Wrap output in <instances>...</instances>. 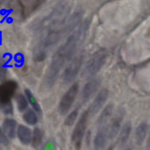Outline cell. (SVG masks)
<instances>
[{
  "instance_id": "cell-1",
  "label": "cell",
  "mask_w": 150,
  "mask_h": 150,
  "mask_svg": "<svg viewBox=\"0 0 150 150\" xmlns=\"http://www.w3.org/2000/svg\"><path fill=\"white\" fill-rule=\"evenodd\" d=\"M86 29V24L81 25L77 30H75L67 38L65 42L54 54L44 78L45 87L51 88L54 86L64 64L70 62V60L71 61L80 43L81 39L85 35Z\"/></svg>"
},
{
  "instance_id": "cell-2",
  "label": "cell",
  "mask_w": 150,
  "mask_h": 150,
  "mask_svg": "<svg viewBox=\"0 0 150 150\" xmlns=\"http://www.w3.org/2000/svg\"><path fill=\"white\" fill-rule=\"evenodd\" d=\"M108 57V52L105 49H100L94 54L88 61L82 73V77L85 79H93L101 70Z\"/></svg>"
},
{
  "instance_id": "cell-3",
  "label": "cell",
  "mask_w": 150,
  "mask_h": 150,
  "mask_svg": "<svg viewBox=\"0 0 150 150\" xmlns=\"http://www.w3.org/2000/svg\"><path fill=\"white\" fill-rule=\"evenodd\" d=\"M89 117L90 116H89L88 110L85 111L81 116L79 120H78L73 133H72V144L76 150H80L81 148L82 142H83V137H84L85 133H86Z\"/></svg>"
},
{
  "instance_id": "cell-4",
  "label": "cell",
  "mask_w": 150,
  "mask_h": 150,
  "mask_svg": "<svg viewBox=\"0 0 150 150\" xmlns=\"http://www.w3.org/2000/svg\"><path fill=\"white\" fill-rule=\"evenodd\" d=\"M83 61L84 57L83 55L77 56L75 58L72 59L71 61L66 66L62 73V80L64 83L67 84L74 81L80 72Z\"/></svg>"
},
{
  "instance_id": "cell-5",
  "label": "cell",
  "mask_w": 150,
  "mask_h": 150,
  "mask_svg": "<svg viewBox=\"0 0 150 150\" xmlns=\"http://www.w3.org/2000/svg\"><path fill=\"white\" fill-rule=\"evenodd\" d=\"M79 92V84L75 82L64 94L60 100L59 104V111L60 114L64 115L70 111L76 100Z\"/></svg>"
},
{
  "instance_id": "cell-6",
  "label": "cell",
  "mask_w": 150,
  "mask_h": 150,
  "mask_svg": "<svg viewBox=\"0 0 150 150\" xmlns=\"http://www.w3.org/2000/svg\"><path fill=\"white\" fill-rule=\"evenodd\" d=\"M100 83V79H92L85 84L80 95V103L81 105L86 103L92 98L99 89Z\"/></svg>"
},
{
  "instance_id": "cell-7",
  "label": "cell",
  "mask_w": 150,
  "mask_h": 150,
  "mask_svg": "<svg viewBox=\"0 0 150 150\" xmlns=\"http://www.w3.org/2000/svg\"><path fill=\"white\" fill-rule=\"evenodd\" d=\"M18 88V83L14 81H5L0 85V103L2 105L11 103L10 100Z\"/></svg>"
},
{
  "instance_id": "cell-8",
  "label": "cell",
  "mask_w": 150,
  "mask_h": 150,
  "mask_svg": "<svg viewBox=\"0 0 150 150\" xmlns=\"http://www.w3.org/2000/svg\"><path fill=\"white\" fill-rule=\"evenodd\" d=\"M108 97V91L107 89H103L99 92V93L96 95L94 100L91 103L88 111L89 113V116H95L98 114L104 104L106 102Z\"/></svg>"
},
{
  "instance_id": "cell-9",
  "label": "cell",
  "mask_w": 150,
  "mask_h": 150,
  "mask_svg": "<svg viewBox=\"0 0 150 150\" xmlns=\"http://www.w3.org/2000/svg\"><path fill=\"white\" fill-rule=\"evenodd\" d=\"M123 116H124V112L122 111H119L117 115L111 120L110 124L106 126L108 138L111 140L116 138L117 135H118V133L120 132L122 122L123 120Z\"/></svg>"
},
{
  "instance_id": "cell-10",
  "label": "cell",
  "mask_w": 150,
  "mask_h": 150,
  "mask_svg": "<svg viewBox=\"0 0 150 150\" xmlns=\"http://www.w3.org/2000/svg\"><path fill=\"white\" fill-rule=\"evenodd\" d=\"M109 139L106 127L101 128L97 133L94 139V147L95 150H103L106 146L107 142Z\"/></svg>"
},
{
  "instance_id": "cell-11",
  "label": "cell",
  "mask_w": 150,
  "mask_h": 150,
  "mask_svg": "<svg viewBox=\"0 0 150 150\" xmlns=\"http://www.w3.org/2000/svg\"><path fill=\"white\" fill-rule=\"evenodd\" d=\"M17 136L20 142L25 145L32 142V133L30 129L25 125H19L17 128Z\"/></svg>"
},
{
  "instance_id": "cell-12",
  "label": "cell",
  "mask_w": 150,
  "mask_h": 150,
  "mask_svg": "<svg viewBox=\"0 0 150 150\" xmlns=\"http://www.w3.org/2000/svg\"><path fill=\"white\" fill-rule=\"evenodd\" d=\"M17 122L13 119L7 118L4 120L2 125V130L6 136L10 139H14L16 134Z\"/></svg>"
},
{
  "instance_id": "cell-13",
  "label": "cell",
  "mask_w": 150,
  "mask_h": 150,
  "mask_svg": "<svg viewBox=\"0 0 150 150\" xmlns=\"http://www.w3.org/2000/svg\"><path fill=\"white\" fill-rule=\"evenodd\" d=\"M113 111H114V105H113V104H109V105H106L105 107V108L101 112L98 120V124L100 127L103 128L104 126L107 124V122L111 119V116L113 114Z\"/></svg>"
},
{
  "instance_id": "cell-14",
  "label": "cell",
  "mask_w": 150,
  "mask_h": 150,
  "mask_svg": "<svg viewBox=\"0 0 150 150\" xmlns=\"http://www.w3.org/2000/svg\"><path fill=\"white\" fill-rule=\"evenodd\" d=\"M132 131V125L130 122H127L122 126L120 130V136H119V142L120 145L123 146L127 143Z\"/></svg>"
},
{
  "instance_id": "cell-15",
  "label": "cell",
  "mask_w": 150,
  "mask_h": 150,
  "mask_svg": "<svg viewBox=\"0 0 150 150\" xmlns=\"http://www.w3.org/2000/svg\"><path fill=\"white\" fill-rule=\"evenodd\" d=\"M148 131V125L146 123L142 122L139 125L136 130V142L139 145H141L146 139Z\"/></svg>"
},
{
  "instance_id": "cell-16",
  "label": "cell",
  "mask_w": 150,
  "mask_h": 150,
  "mask_svg": "<svg viewBox=\"0 0 150 150\" xmlns=\"http://www.w3.org/2000/svg\"><path fill=\"white\" fill-rule=\"evenodd\" d=\"M24 92H25V95H26V99H27V100L29 101V103H30V105H32V107L33 108V109L35 110L36 112L41 113L40 105V104L38 103V101L36 100V99H35V98L34 97L32 92L28 89H25Z\"/></svg>"
},
{
  "instance_id": "cell-17",
  "label": "cell",
  "mask_w": 150,
  "mask_h": 150,
  "mask_svg": "<svg viewBox=\"0 0 150 150\" xmlns=\"http://www.w3.org/2000/svg\"><path fill=\"white\" fill-rule=\"evenodd\" d=\"M23 119L25 122L30 125H34L37 124L38 121V116L32 109L26 110L23 114Z\"/></svg>"
},
{
  "instance_id": "cell-18",
  "label": "cell",
  "mask_w": 150,
  "mask_h": 150,
  "mask_svg": "<svg viewBox=\"0 0 150 150\" xmlns=\"http://www.w3.org/2000/svg\"><path fill=\"white\" fill-rule=\"evenodd\" d=\"M42 132L38 127L34 129L33 134H32V146L34 147H38L42 143Z\"/></svg>"
},
{
  "instance_id": "cell-19",
  "label": "cell",
  "mask_w": 150,
  "mask_h": 150,
  "mask_svg": "<svg viewBox=\"0 0 150 150\" xmlns=\"http://www.w3.org/2000/svg\"><path fill=\"white\" fill-rule=\"evenodd\" d=\"M16 102L18 105V109L20 112H23L28 108V101L25 96L21 94H19L16 97Z\"/></svg>"
},
{
  "instance_id": "cell-20",
  "label": "cell",
  "mask_w": 150,
  "mask_h": 150,
  "mask_svg": "<svg viewBox=\"0 0 150 150\" xmlns=\"http://www.w3.org/2000/svg\"><path fill=\"white\" fill-rule=\"evenodd\" d=\"M79 117V109H75L69 114L65 119L64 121V125L67 126H72L75 123L76 120H77Z\"/></svg>"
},
{
  "instance_id": "cell-21",
  "label": "cell",
  "mask_w": 150,
  "mask_h": 150,
  "mask_svg": "<svg viewBox=\"0 0 150 150\" xmlns=\"http://www.w3.org/2000/svg\"><path fill=\"white\" fill-rule=\"evenodd\" d=\"M0 144L4 145V146H7V145L9 144L8 138L6 136L4 132L3 131L2 129L1 128H0Z\"/></svg>"
},
{
  "instance_id": "cell-22",
  "label": "cell",
  "mask_w": 150,
  "mask_h": 150,
  "mask_svg": "<svg viewBox=\"0 0 150 150\" xmlns=\"http://www.w3.org/2000/svg\"><path fill=\"white\" fill-rule=\"evenodd\" d=\"M2 109L5 114H13V105H12L11 103L5 104V105H2Z\"/></svg>"
},
{
  "instance_id": "cell-23",
  "label": "cell",
  "mask_w": 150,
  "mask_h": 150,
  "mask_svg": "<svg viewBox=\"0 0 150 150\" xmlns=\"http://www.w3.org/2000/svg\"><path fill=\"white\" fill-rule=\"evenodd\" d=\"M4 63L0 61V80L1 81L4 80L5 79L6 74H7V70L4 67Z\"/></svg>"
},
{
  "instance_id": "cell-24",
  "label": "cell",
  "mask_w": 150,
  "mask_h": 150,
  "mask_svg": "<svg viewBox=\"0 0 150 150\" xmlns=\"http://www.w3.org/2000/svg\"><path fill=\"white\" fill-rule=\"evenodd\" d=\"M7 12H8V10H7L6 9H1V10H0V15H1V16H4Z\"/></svg>"
},
{
  "instance_id": "cell-25",
  "label": "cell",
  "mask_w": 150,
  "mask_h": 150,
  "mask_svg": "<svg viewBox=\"0 0 150 150\" xmlns=\"http://www.w3.org/2000/svg\"><path fill=\"white\" fill-rule=\"evenodd\" d=\"M146 146H147V148L150 149V134L149 136V138H148V140H147V144H146Z\"/></svg>"
},
{
  "instance_id": "cell-26",
  "label": "cell",
  "mask_w": 150,
  "mask_h": 150,
  "mask_svg": "<svg viewBox=\"0 0 150 150\" xmlns=\"http://www.w3.org/2000/svg\"><path fill=\"white\" fill-rule=\"evenodd\" d=\"M0 45H1V32L0 31Z\"/></svg>"
},
{
  "instance_id": "cell-27",
  "label": "cell",
  "mask_w": 150,
  "mask_h": 150,
  "mask_svg": "<svg viewBox=\"0 0 150 150\" xmlns=\"http://www.w3.org/2000/svg\"><path fill=\"white\" fill-rule=\"evenodd\" d=\"M108 150H113V147H112V146H111V147H110Z\"/></svg>"
},
{
  "instance_id": "cell-28",
  "label": "cell",
  "mask_w": 150,
  "mask_h": 150,
  "mask_svg": "<svg viewBox=\"0 0 150 150\" xmlns=\"http://www.w3.org/2000/svg\"><path fill=\"white\" fill-rule=\"evenodd\" d=\"M126 150H132V149H127Z\"/></svg>"
},
{
  "instance_id": "cell-29",
  "label": "cell",
  "mask_w": 150,
  "mask_h": 150,
  "mask_svg": "<svg viewBox=\"0 0 150 150\" xmlns=\"http://www.w3.org/2000/svg\"><path fill=\"white\" fill-rule=\"evenodd\" d=\"M0 107H1V103H0Z\"/></svg>"
}]
</instances>
